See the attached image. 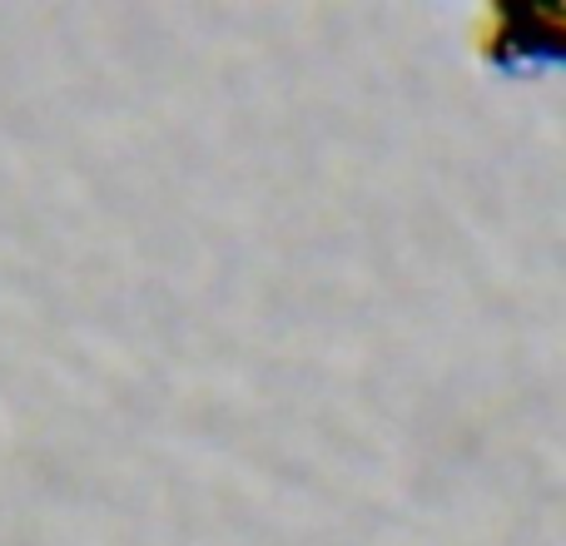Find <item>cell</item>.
<instances>
[{
    "instance_id": "1",
    "label": "cell",
    "mask_w": 566,
    "mask_h": 546,
    "mask_svg": "<svg viewBox=\"0 0 566 546\" xmlns=\"http://www.w3.org/2000/svg\"><path fill=\"white\" fill-rule=\"evenodd\" d=\"M472 45L502 80L566 70V0H492Z\"/></svg>"
}]
</instances>
